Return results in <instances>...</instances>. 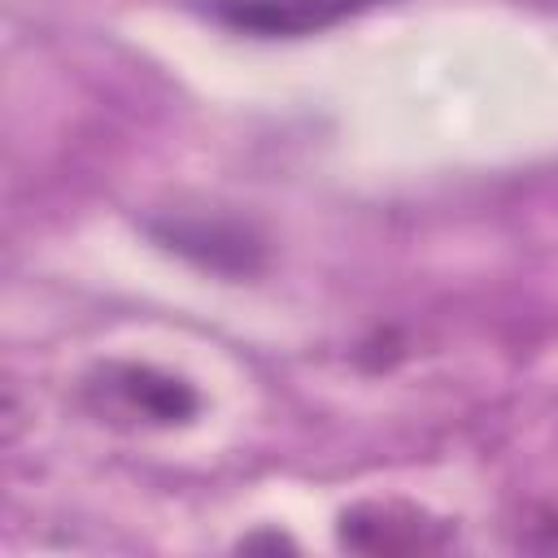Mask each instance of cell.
Segmentation results:
<instances>
[{
  "label": "cell",
  "mask_w": 558,
  "mask_h": 558,
  "mask_svg": "<svg viewBox=\"0 0 558 558\" xmlns=\"http://www.w3.org/2000/svg\"><path fill=\"white\" fill-rule=\"evenodd\" d=\"M87 397L96 401L100 414L135 418L148 427H174L201 410V397L192 392V384L135 362H109L105 371H96L87 384Z\"/></svg>",
  "instance_id": "1"
},
{
  "label": "cell",
  "mask_w": 558,
  "mask_h": 558,
  "mask_svg": "<svg viewBox=\"0 0 558 558\" xmlns=\"http://www.w3.org/2000/svg\"><path fill=\"white\" fill-rule=\"evenodd\" d=\"M366 9V0H209L205 13L240 35L257 39H301L318 35L349 13Z\"/></svg>",
  "instance_id": "2"
},
{
  "label": "cell",
  "mask_w": 558,
  "mask_h": 558,
  "mask_svg": "<svg viewBox=\"0 0 558 558\" xmlns=\"http://www.w3.org/2000/svg\"><path fill=\"white\" fill-rule=\"evenodd\" d=\"M148 231L170 253L214 275H253L262 262V240L231 218H166V222H148Z\"/></svg>",
  "instance_id": "3"
},
{
  "label": "cell",
  "mask_w": 558,
  "mask_h": 558,
  "mask_svg": "<svg viewBox=\"0 0 558 558\" xmlns=\"http://www.w3.org/2000/svg\"><path fill=\"white\" fill-rule=\"evenodd\" d=\"M340 545L357 554H414L445 545V527L401 501H362L340 514Z\"/></svg>",
  "instance_id": "4"
},
{
  "label": "cell",
  "mask_w": 558,
  "mask_h": 558,
  "mask_svg": "<svg viewBox=\"0 0 558 558\" xmlns=\"http://www.w3.org/2000/svg\"><path fill=\"white\" fill-rule=\"evenodd\" d=\"M366 4H371V0H366Z\"/></svg>",
  "instance_id": "5"
}]
</instances>
